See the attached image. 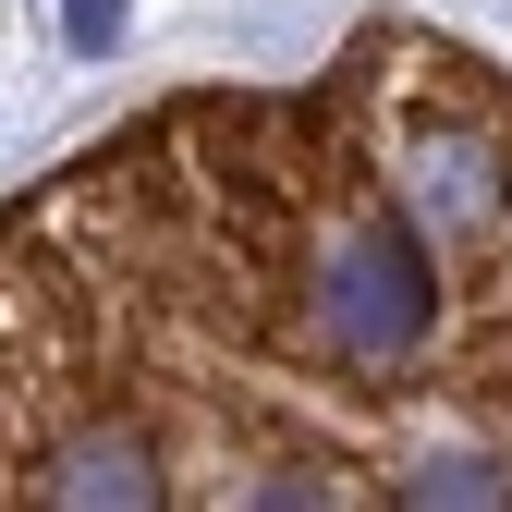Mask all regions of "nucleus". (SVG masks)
<instances>
[{
	"instance_id": "nucleus-2",
	"label": "nucleus",
	"mask_w": 512,
	"mask_h": 512,
	"mask_svg": "<svg viewBox=\"0 0 512 512\" xmlns=\"http://www.w3.org/2000/svg\"><path fill=\"white\" fill-rule=\"evenodd\" d=\"M61 25H74V49H110V37H122V13H110V0H74Z\"/></svg>"
},
{
	"instance_id": "nucleus-1",
	"label": "nucleus",
	"mask_w": 512,
	"mask_h": 512,
	"mask_svg": "<svg viewBox=\"0 0 512 512\" xmlns=\"http://www.w3.org/2000/svg\"><path fill=\"white\" fill-rule=\"evenodd\" d=\"M500 512L512 74L366 25L0 208V512Z\"/></svg>"
}]
</instances>
